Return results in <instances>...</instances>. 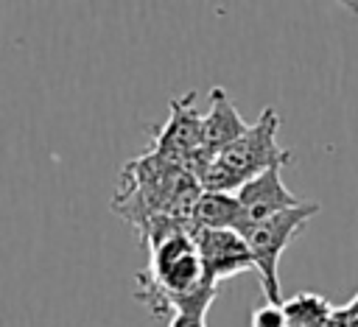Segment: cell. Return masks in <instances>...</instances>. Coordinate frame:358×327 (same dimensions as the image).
Segmentation results:
<instances>
[{
    "instance_id": "1",
    "label": "cell",
    "mask_w": 358,
    "mask_h": 327,
    "mask_svg": "<svg viewBox=\"0 0 358 327\" xmlns=\"http://www.w3.org/2000/svg\"><path fill=\"white\" fill-rule=\"evenodd\" d=\"M193 224L159 215L137 238L148 252V266L134 277V299L154 319L171 321L176 313H207L218 285L207 279Z\"/></svg>"
},
{
    "instance_id": "7",
    "label": "cell",
    "mask_w": 358,
    "mask_h": 327,
    "mask_svg": "<svg viewBox=\"0 0 358 327\" xmlns=\"http://www.w3.org/2000/svg\"><path fill=\"white\" fill-rule=\"evenodd\" d=\"M282 168L285 165H274L271 170L255 176L252 182H246L235 196L241 201V210H243V224H241V232L252 224H260L277 212H285L296 204H302L285 184H282Z\"/></svg>"
},
{
    "instance_id": "10",
    "label": "cell",
    "mask_w": 358,
    "mask_h": 327,
    "mask_svg": "<svg viewBox=\"0 0 358 327\" xmlns=\"http://www.w3.org/2000/svg\"><path fill=\"white\" fill-rule=\"evenodd\" d=\"M252 327H288L282 302H263L260 307H255L252 313Z\"/></svg>"
},
{
    "instance_id": "2",
    "label": "cell",
    "mask_w": 358,
    "mask_h": 327,
    "mask_svg": "<svg viewBox=\"0 0 358 327\" xmlns=\"http://www.w3.org/2000/svg\"><path fill=\"white\" fill-rule=\"evenodd\" d=\"M277 131H280V115L274 106H266L241 140H235L227 151H221L210 165H204L196 173L201 190L238 193L246 182L271 170L274 165H288L291 151L280 148Z\"/></svg>"
},
{
    "instance_id": "3",
    "label": "cell",
    "mask_w": 358,
    "mask_h": 327,
    "mask_svg": "<svg viewBox=\"0 0 358 327\" xmlns=\"http://www.w3.org/2000/svg\"><path fill=\"white\" fill-rule=\"evenodd\" d=\"M322 207L316 201H302L285 212H277L260 224H252L246 226L241 235L246 238L249 249H252V257H255V271L260 277V285H263V296L266 302H282L280 296V277H277V266H280V257L282 252L288 249V243L305 229V224L319 212Z\"/></svg>"
},
{
    "instance_id": "5",
    "label": "cell",
    "mask_w": 358,
    "mask_h": 327,
    "mask_svg": "<svg viewBox=\"0 0 358 327\" xmlns=\"http://www.w3.org/2000/svg\"><path fill=\"white\" fill-rule=\"evenodd\" d=\"M246 131H249V123L241 117V112L235 109V103L227 98L224 87H213L210 89V109L204 115L201 148L187 159V170L196 176L204 165H210L221 151H227Z\"/></svg>"
},
{
    "instance_id": "4",
    "label": "cell",
    "mask_w": 358,
    "mask_h": 327,
    "mask_svg": "<svg viewBox=\"0 0 358 327\" xmlns=\"http://www.w3.org/2000/svg\"><path fill=\"white\" fill-rule=\"evenodd\" d=\"M201 137H204V115L196 112V89H190L182 98L171 101V115L159 129H154L148 148L187 168V159L201 148Z\"/></svg>"
},
{
    "instance_id": "11",
    "label": "cell",
    "mask_w": 358,
    "mask_h": 327,
    "mask_svg": "<svg viewBox=\"0 0 358 327\" xmlns=\"http://www.w3.org/2000/svg\"><path fill=\"white\" fill-rule=\"evenodd\" d=\"M168 327H207V321L201 313H176L168 321Z\"/></svg>"
},
{
    "instance_id": "6",
    "label": "cell",
    "mask_w": 358,
    "mask_h": 327,
    "mask_svg": "<svg viewBox=\"0 0 358 327\" xmlns=\"http://www.w3.org/2000/svg\"><path fill=\"white\" fill-rule=\"evenodd\" d=\"M193 238L213 285H221L243 271H255L252 249L238 229H193Z\"/></svg>"
},
{
    "instance_id": "8",
    "label": "cell",
    "mask_w": 358,
    "mask_h": 327,
    "mask_svg": "<svg viewBox=\"0 0 358 327\" xmlns=\"http://www.w3.org/2000/svg\"><path fill=\"white\" fill-rule=\"evenodd\" d=\"M243 224V210L235 193H210L204 190L196 212H193V226L196 229H238Z\"/></svg>"
},
{
    "instance_id": "9",
    "label": "cell",
    "mask_w": 358,
    "mask_h": 327,
    "mask_svg": "<svg viewBox=\"0 0 358 327\" xmlns=\"http://www.w3.org/2000/svg\"><path fill=\"white\" fill-rule=\"evenodd\" d=\"M282 310H285L288 327H327L336 313V305L327 302L322 293L302 291V293H294L291 299H285Z\"/></svg>"
}]
</instances>
